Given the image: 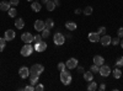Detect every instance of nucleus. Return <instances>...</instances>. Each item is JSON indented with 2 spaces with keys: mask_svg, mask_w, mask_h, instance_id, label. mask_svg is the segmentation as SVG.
<instances>
[{
  "mask_svg": "<svg viewBox=\"0 0 123 91\" xmlns=\"http://www.w3.org/2000/svg\"><path fill=\"white\" fill-rule=\"evenodd\" d=\"M28 78H30V84H31V85H33V86H35V85L38 84V80H39V74H38V73L30 70V75H28Z\"/></svg>",
  "mask_w": 123,
  "mask_h": 91,
  "instance_id": "20e7f679",
  "label": "nucleus"
},
{
  "mask_svg": "<svg viewBox=\"0 0 123 91\" xmlns=\"http://www.w3.org/2000/svg\"><path fill=\"white\" fill-rule=\"evenodd\" d=\"M98 74H100L101 76H104V78H107V76L111 74V68H110L108 65L102 64V65L100 67V72H98Z\"/></svg>",
  "mask_w": 123,
  "mask_h": 91,
  "instance_id": "39448f33",
  "label": "nucleus"
},
{
  "mask_svg": "<svg viewBox=\"0 0 123 91\" xmlns=\"http://www.w3.org/2000/svg\"><path fill=\"white\" fill-rule=\"evenodd\" d=\"M21 39L25 43H32L33 42V36H32V33H30V32H25V33L21 35Z\"/></svg>",
  "mask_w": 123,
  "mask_h": 91,
  "instance_id": "9b49d317",
  "label": "nucleus"
},
{
  "mask_svg": "<svg viewBox=\"0 0 123 91\" xmlns=\"http://www.w3.org/2000/svg\"><path fill=\"white\" fill-rule=\"evenodd\" d=\"M28 1H32V0H28Z\"/></svg>",
  "mask_w": 123,
  "mask_h": 91,
  "instance_id": "49530a36",
  "label": "nucleus"
},
{
  "mask_svg": "<svg viewBox=\"0 0 123 91\" xmlns=\"http://www.w3.org/2000/svg\"><path fill=\"white\" fill-rule=\"evenodd\" d=\"M31 9H32L35 12H39L41 9H42V4L38 3V1H33L32 4H31Z\"/></svg>",
  "mask_w": 123,
  "mask_h": 91,
  "instance_id": "a211bd4d",
  "label": "nucleus"
},
{
  "mask_svg": "<svg viewBox=\"0 0 123 91\" xmlns=\"http://www.w3.org/2000/svg\"><path fill=\"white\" fill-rule=\"evenodd\" d=\"M10 4H11V6H17L20 4L18 0H10Z\"/></svg>",
  "mask_w": 123,
  "mask_h": 91,
  "instance_id": "4c0bfd02",
  "label": "nucleus"
},
{
  "mask_svg": "<svg viewBox=\"0 0 123 91\" xmlns=\"http://www.w3.org/2000/svg\"><path fill=\"white\" fill-rule=\"evenodd\" d=\"M97 89H98L97 84L94 81V80H91V81H90V84H89V86H87V90H89V91H96Z\"/></svg>",
  "mask_w": 123,
  "mask_h": 91,
  "instance_id": "4be33fe9",
  "label": "nucleus"
},
{
  "mask_svg": "<svg viewBox=\"0 0 123 91\" xmlns=\"http://www.w3.org/2000/svg\"><path fill=\"white\" fill-rule=\"evenodd\" d=\"M76 68H78V73H79V74H84V73H85L84 67H76Z\"/></svg>",
  "mask_w": 123,
  "mask_h": 91,
  "instance_id": "58836bf2",
  "label": "nucleus"
},
{
  "mask_svg": "<svg viewBox=\"0 0 123 91\" xmlns=\"http://www.w3.org/2000/svg\"><path fill=\"white\" fill-rule=\"evenodd\" d=\"M104 63H105V58H104V57H101V55H95V57H94V64L101 67Z\"/></svg>",
  "mask_w": 123,
  "mask_h": 91,
  "instance_id": "dca6fc26",
  "label": "nucleus"
},
{
  "mask_svg": "<svg viewBox=\"0 0 123 91\" xmlns=\"http://www.w3.org/2000/svg\"><path fill=\"white\" fill-rule=\"evenodd\" d=\"M7 14H9L10 17H16V15H17V10L15 9V6H12V7H10V9H9Z\"/></svg>",
  "mask_w": 123,
  "mask_h": 91,
  "instance_id": "393cba45",
  "label": "nucleus"
},
{
  "mask_svg": "<svg viewBox=\"0 0 123 91\" xmlns=\"http://www.w3.org/2000/svg\"><path fill=\"white\" fill-rule=\"evenodd\" d=\"M90 70H91L92 73H98V72H100V67L96 65V64H92V65L90 67Z\"/></svg>",
  "mask_w": 123,
  "mask_h": 91,
  "instance_id": "c85d7f7f",
  "label": "nucleus"
},
{
  "mask_svg": "<svg viewBox=\"0 0 123 91\" xmlns=\"http://www.w3.org/2000/svg\"><path fill=\"white\" fill-rule=\"evenodd\" d=\"M116 67L117 68H121V67H123V57H119V58H117V60H116Z\"/></svg>",
  "mask_w": 123,
  "mask_h": 91,
  "instance_id": "cd10ccee",
  "label": "nucleus"
},
{
  "mask_svg": "<svg viewBox=\"0 0 123 91\" xmlns=\"http://www.w3.org/2000/svg\"><path fill=\"white\" fill-rule=\"evenodd\" d=\"M46 49H47V43H46V42H43V41L35 44V50H36V52H38V53L44 52Z\"/></svg>",
  "mask_w": 123,
  "mask_h": 91,
  "instance_id": "f8f14e48",
  "label": "nucleus"
},
{
  "mask_svg": "<svg viewBox=\"0 0 123 91\" xmlns=\"http://www.w3.org/2000/svg\"><path fill=\"white\" fill-rule=\"evenodd\" d=\"M111 44H113V46H118V44H119V38H118V37H116V38H112V42H111Z\"/></svg>",
  "mask_w": 123,
  "mask_h": 91,
  "instance_id": "e433bc0d",
  "label": "nucleus"
},
{
  "mask_svg": "<svg viewBox=\"0 0 123 91\" xmlns=\"http://www.w3.org/2000/svg\"><path fill=\"white\" fill-rule=\"evenodd\" d=\"M119 43H121V47H122V48H123V38H122V41H121V42H119Z\"/></svg>",
  "mask_w": 123,
  "mask_h": 91,
  "instance_id": "c03bdc74",
  "label": "nucleus"
},
{
  "mask_svg": "<svg viewBox=\"0 0 123 91\" xmlns=\"http://www.w3.org/2000/svg\"><path fill=\"white\" fill-rule=\"evenodd\" d=\"M100 42H101V44L104 46V47H107L112 42V37L108 36V35H102V37L100 38Z\"/></svg>",
  "mask_w": 123,
  "mask_h": 91,
  "instance_id": "0eeeda50",
  "label": "nucleus"
},
{
  "mask_svg": "<svg viewBox=\"0 0 123 91\" xmlns=\"http://www.w3.org/2000/svg\"><path fill=\"white\" fill-rule=\"evenodd\" d=\"M80 14H81V10L80 9H76L75 10V15H80Z\"/></svg>",
  "mask_w": 123,
  "mask_h": 91,
  "instance_id": "a19ab883",
  "label": "nucleus"
},
{
  "mask_svg": "<svg viewBox=\"0 0 123 91\" xmlns=\"http://www.w3.org/2000/svg\"><path fill=\"white\" fill-rule=\"evenodd\" d=\"M53 42H54L55 46H63L65 43V36L62 32H57L53 36Z\"/></svg>",
  "mask_w": 123,
  "mask_h": 91,
  "instance_id": "f03ea898",
  "label": "nucleus"
},
{
  "mask_svg": "<svg viewBox=\"0 0 123 91\" xmlns=\"http://www.w3.org/2000/svg\"><path fill=\"white\" fill-rule=\"evenodd\" d=\"M46 7H47V10H48V11H53V10H54L57 6H55V4H54V1H53V0H49V1L46 4Z\"/></svg>",
  "mask_w": 123,
  "mask_h": 91,
  "instance_id": "412c9836",
  "label": "nucleus"
},
{
  "mask_svg": "<svg viewBox=\"0 0 123 91\" xmlns=\"http://www.w3.org/2000/svg\"><path fill=\"white\" fill-rule=\"evenodd\" d=\"M41 36H42V38H48V37L50 36V30L44 28L43 31H42V33H41Z\"/></svg>",
  "mask_w": 123,
  "mask_h": 91,
  "instance_id": "bb28decb",
  "label": "nucleus"
},
{
  "mask_svg": "<svg viewBox=\"0 0 123 91\" xmlns=\"http://www.w3.org/2000/svg\"><path fill=\"white\" fill-rule=\"evenodd\" d=\"M18 75H20V78H21V79L28 78V75H30V69H28L27 67H21V68L18 69Z\"/></svg>",
  "mask_w": 123,
  "mask_h": 91,
  "instance_id": "6e6552de",
  "label": "nucleus"
},
{
  "mask_svg": "<svg viewBox=\"0 0 123 91\" xmlns=\"http://www.w3.org/2000/svg\"><path fill=\"white\" fill-rule=\"evenodd\" d=\"M15 37H16V33H15L14 30H7V31L5 32V35H4V38L6 39V41H12Z\"/></svg>",
  "mask_w": 123,
  "mask_h": 91,
  "instance_id": "4468645a",
  "label": "nucleus"
},
{
  "mask_svg": "<svg viewBox=\"0 0 123 91\" xmlns=\"http://www.w3.org/2000/svg\"><path fill=\"white\" fill-rule=\"evenodd\" d=\"M3 50H4V48H1V47H0V52H3Z\"/></svg>",
  "mask_w": 123,
  "mask_h": 91,
  "instance_id": "a18cd8bd",
  "label": "nucleus"
},
{
  "mask_svg": "<svg viewBox=\"0 0 123 91\" xmlns=\"http://www.w3.org/2000/svg\"><path fill=\"white\" fill-rule=\"evenodd\" d=\"M44 28H46L44 21H42V20H36V21H35V30H36V31L42 32Z\"/></svg>",
  "mask_w": 123,
  "mask_h": 91,
  "instance_id": "1a4fd4ad",
  "label": "nucleus"
},
{
  "mask_svg": "<svg viewBox=\"0 0 123 91\" xmlns=\"http://www.w3.org/2000/svg\"><path fill=\"white\" fill-rule=\"evenodd\" d=\"M57 68H58V70L59 72H62V70H65V68H67V65H65V63H58V65H57Z\"/></svg>",
  "mask_w": 123,
  "mask_h": 91,
  "instance_id": "7c9ffc66",
  "label": "nucleus"
},
{
  "mask_svg": "<svg viewBox=\"0 0 123 91\" xmlns=\"http://www.w3.org/2000/svg\"><path fill=\"white\" fill-rule=\"evenodd\" d=\"M97 32H98L100 35H105V33H106V27L100 26V27H98V30H97Z\"/></svg>",
  "mask_w": 123,
  "mask_h": 91,
  "instance_id": "72a5a7b5",
  "label": "nucleus"
},
{
  "mask_svg": "<svg viewBox=\"0 0 123 91\" xmlns=\"http://www.w3.org/2000/svg\"><path fill=\"white\" fill-rule=\"evenodd\" d=\"M98 90H101V91H105V90H106V85H105V84H101V85L98 86Z\"/></svg>",
  "mask_w": 123,
  "mask_h": 91,
  "instance_id": "ea45409f",
  "label": "nucleus"
},
{
  "mask_svg": "<svg viewBox=\"0 0 123 91\" xmlns=\"http://www.w3.org/2000/svg\"><path fill=\"white\" fill-rule=\"evenodd\" d=\"M117 37H118V38H123V27H119V28H118Z\"/></svg>",
  "mask_w": 123,
  "mask_h": 91,
  "instance_id": "c9c22d12",
  "label": "nucleus"
},
{
  "mask_svg": "<svg viewBox=\"0 0 123 91\" xmlns=\"http://www.w3.org/2000/svg\"><path fill=\"white\" fill-rule=\"evenodd\" d=\"M49 1V0H41V3H42V4H47Z\"/></svg>",
  "mask_w": 123,
  "mask_h": 91,
  "instance_id": "37998d69",
  "label": "nucleus"
},
{
  "mask_svg": "<svg viewBox=\"0 0 123 91\" xmlns=\"http://www.w3.org/2000/svg\"><path fill=\"white\" fill-rule=\"evenodd\" d=\"M0 47L4 48V49H5V47H6V39L3 38V37H0Z\"/></svg>",
  "mask_w": 123,
  "mask_h": 91,
  "instance_id": "473e14b6",
  "label": "nucleus"
},
{
  "mask_svg": "<svg viewBox=\"0 0 123 91\" xmlns=\"http://www.w3.org/2000/svg\"><path fill=\"white\" fill-rule=\"evenodd\" d=\"M10 7H11V4H10V1H5V0L0 1V10H1V11H9Z\"/></svg>",
  "mask_w": 123,
  "mask_h": 91,
  "instance_id": "2eb2a0df",
  "label": "nucleus"
},
{
  "mask_svg": "<svg viewBox=\"0 0 123 91\" xmlns=\"http://www.w3.org/2000/svg\"><path fill=\"white\" fill-rule=\"evenodd\" d=\"M92 12H94V9H92L91 6H86V7L84 9V11H83V14L86 15V16H90Z\"/></svg>",
  "mask_w": 123,
  "mask_h": 91,
  "instance_id": "a878e982",
  "label": "nucleus"
},
{
  "mask_svg": "<svg viewBox=\"0 0 123 91\" xmlns=\"http://www.w3.org/2000/svg\"><path fill=\"white\" fill-rule=\"evenodd\" d=\"M43 90H44L43 84H37V85L35 86V91H43Z\"/></svg>",
  "mask_w": 123,
  "mask_h": 91,
  "instance_id": "2f4dec72",
  "label": "nucleus"
},
{
  "mask_svg": "<svg viewBox=\"0 0 123 91\" xmlns=\"http://www.w3.org/2000/svg\"><path fill=\"white\" fill-rule=\"evenodd\" d=\"M67 69H75L78 67V59L76 58H69L65 62Z\"/></svg>",
  "mask_w": 123,
  "mask_h": 91,
  "instance_id": "423d86ee",
  "label": "nucleus"
},
{
  "mask_svg": "<svg viewBox=\"0 0 123 91\" xmlns=\"http://www.w3.org/2000/svg\"><path fill=\"white\" fill-rule=\"evenodd\" d=\"M15 27L16 28H18V30H22L24 27H25V21L20 17V18H17L16 21H15Z\"/></svg>",
  "mask_w": 123,
  "mask_h": 91,
  "instance_id": "6ab92c4d",
  "label": "nucleus"
},
{
  "mask_svg": "<svg viewBox=\"0 0 123 91\" xmlns=\"http://www.w3.org/2000/svg\"><path fill=\"white\" fill-rule=\"evenodd\" d=\"M59 78H60L62 84H64V85H69V84L71 83V80H73V78H71V74L68 72V70H62Z\"/></svg>",
  "mask_w": 123,
  "mask_h": 91,
  "instance_id": "f257e3e1",
  "label": "nucleus"
},
{
  "mask_svg": "<svg viewBox=\"0 0 123 91\" xmlns=\"http://www.w3.org/2000/svg\"><path fill=\"white\" fill-rule=\"evenodd\" d=\"M39 42H42V36L41 35H37V36H33V43H39Z\"/></svg>",
  "mask_w": 123,
  "mask_h": 91,
  "instance_id": "c756f323",
  "label": "nucleus"
},
{
  "mask_svg": "<svg viewBox=\"0 0 123 91\" xmlns=\"http://www.w3.org/2000/svg\"><path fill=\"white\" fill-rule=\"evenodd\" d=\"M35 50V47H32L30 43H26L22 48H21V55L22 57H30L31 54L33 53Z\"/></svg>",
  "mask_w": 123,
  "mask_h": 91,
  "instance_id": "7ed1b4c3",
  "label": "nucleus"
},
{
  "mask_svg": "<svg viewBox=\"0 0 123 91\" xmlns=\"http://www.w3.org/2000/svg\"><path fill=\"white\" fill-rule=\"evenodd\" d=\"M112 75H113L115 79H119V78L122 76V70H121L119 68H116L113 72H112Z\"/></svg>",
  "mask_w": 123,
  "mask_h": 91,
  "instance_id": "5701e85b",
  "label": "nucleus"
},
{
  "mask_svg": "<svg viewBox=\"0 0 123 91\" xmlns=\"http://www.w3.org/2000/svg\"><path fill=\"white\" fill-rule=\"evenodd\" d=\"M53 1H54L55 6H60V3H59V0H53Z\"/></svg>",
  "mask_w": 123,
  "mask_h": 91,
  "instance_id": "79ce46f5",
  "label": "nucleus"
},
{
  "mask_svg": "<svg viewBox=\"0 0 123 91\" xmlns=\"http://www.w3.org/2000/svg\"><path fill=\"white\" fill-rule=\"evenodd\" d=\"M84 79L86 80V81H91V80H94V73H92L91 72V70H90V72H85L84 73Z\"/></svg>",
  "mask_w": 123,
  "mask_h": 91,
  "instance_id": "aec40b11",
  "label": "nucleus"
},
{
  "mask_svg": "<svg viewBox=\"0 0 123 91\" xmlns=\"http://www.w3.org/2000/svg\"><path fill=\"white\" fill-rule=\"evenodd\" d=\"M65 27H67L68 31H75L78 26H76V24L74 21H67L65 22Z\"/></svg>",
  "mask_w": 123,
  "mask_h": 91,
  "instance_id": "f3484780",
  "label": "nucleus"
},
{
  "mask_svg": "<svg viewBox=\"0 0 123 91\" xmlns=\"http://www.w3.org/2000/svg\"><path fill=\"white\" fill-rule=\"evenodd\" d=\"M24 90H25V91H35V86L30 84V85L25 86V87H24Z\"/></svg>",
  "mask_w": 123,
  "mask_h": 91,
  "instance_id": "f704fd0d",
  "label": "nucleus"
},
{
  "mask_svg": "<svg viewBox=\"0 0 123 91\" xmlns=\"http://www.w3.org/2000/svg\"><path fill=\"white\" fill-rule=\"evenodd\" d=\"M30 70H32V72H36V73H38V74L41 75V74L44 72V67H43L42 64H33L32 67H31Z\"/></svg>",
  "mask_w": 123,
  "mask_h": 91,
  "instance_id": "ddd939ff",
  "label": "nucleus"
},
{
  "mask_svg": "<svg viewBox=\"0 0 123 91\" xmlns=\"http://www.w3.org/2000/svg\"><path fill=\"white\" fill-rule=\"evenodd\" d=\"M100 33L98 32H90L89 33V41L91 43H96V42H100Z\"/></svg>",
  "mask_w": 123,
  "mask_h": 91,
  "instance_id": "9d476101",
  "label": "nucleus"
},
{
  "mask_svg": "<svg viewBox=\"0 0 123 91\" xmlns=\"http://www.w3.org/2000/svg\"><path fill=\"white\" fill-rule=\"evenodd\" d=\"M44 24H46V28H48V30L53 28V26H54V21H53L52 18H47L46 21H44Z\"/></svg>",
  "mask_w": 123,
  "mask_h": 91,
  "instance_id": "b1692460",
  "label": "nucleus"
}]
</instances>
